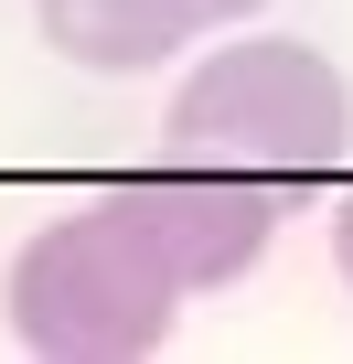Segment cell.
I'll return each mask as SVG.
<instances>
[{
  "mask_svg": "<svg viewBox=\"0 0 353 364\" xmlns=\"http://www.w3.org/2000/svg\"><path fill=\"white\" fill-rule=\"evenodd\" d=\"M171 311H183V268L150 247V225L118 193H86L75 215H54L11 257V332H22V353L129 364V353L171 343Z\"/></svg>",
  "mask_w": 353,
  "mask_h": 364,
  "instance_id": "1",
  "label": "cell"
},
{
  "mask_svg": "<svg viewBox=\"0 0 353 364\" xmlns=\"http://www.w3.org/2000/svg\"><path fill=\"white\" fill-rule=\"evenodd\" d=\"M171 161H204V171H257V182H321L353 150V86L332 54H310L300 33H246L214 43L183 97L161 118Z\"/></svg>",
  "mask_w": 353,
  "mask_h": 364,
  "instance_id": "2",
  "label": "cell"
},
{
  "mask_svg": "<svg viewBox=\"0 0 353 364\" xmlns=\"http://www.w3.org/2000/svg\"><path fill=\"white\" fill-rule=\"evenodd\" d=\"M107 193L150 225V247L183 268V289H225L268 257L278 236V204L289 182H257V171H204V161H171V171H129Z\"/></svg>",
  "mask_w": 353,
  "mask_h": 364,
  "instance_id": "3",
  "label": "cell"
},
{
  "mask_svg": "<svg viewBox=\"0 0 353 364\" xmlns=\"http://www.w3.org/2000/svg\"><path fill=\"white\" fill-rule=\"evenodd\" d=\"M33 22H43V43H54L65 65H86V75H139V65H161V54H183L193 33H214L204 0H33Z\"/></svg>",
  "mask_w": 353,
  "mask_h": 364,
  "instance_id": "4",
  "label": "cell"
},
{
  "mask_svg": "<svg viewBox=\"0 0 353 364\" xmlns=\"http://www.w3.org/2000/svg\"><path fill=\"white\" fill-rule=\"evenodd\" d=\"M332 268H342V279H353V193H342V204H332Z\"/></svg>",
  "mask_w": 353,
  "mask_h": 364,
  "instance_id": "5",
  "label": "cell"
},
{
  "mask_svg": "<svg viewBox=\"0 0 353 364\" xmlns=\"http://www.w3.org/2000/svg\"><path fill=\"white\" fill-rule=\"evenodd\" d=\"M204 11H214V22H246V11H257V0H204Z\"/></svg>",
  "mask_w": 353,
  "mask_h": 364,
  "instance_id": "6",
  "label": "cell"
}]
</instances>
